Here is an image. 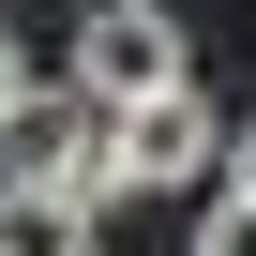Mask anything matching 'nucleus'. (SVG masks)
I'll return each mask as SVG.
<instances>
[{
    "mask_svg": "<svg viewBox=\"0 0 256 256\" xmlns=\"http://www.w3.org/2000/svg\"><path fill=\"white\" fill-rule=\"evenodd\" d=\"M226 181H241V196H256V120H241V136H226Z\"/></svg>",
    "mask_w": 256,
    "mask_h": 256,
    "instance_id": "7",
    "label": "nucleus"
},
{
    "mask_svg": "<svg viewBox=\"0 0 256 256\" xmlns=\"http://www.w3.org/2000/svg\"><path fill=\"white\" fill-rule=\"evenodd\" d=\"M106 196H60V181H0V256H106L90 226Z\"/></svg>",
    "mask_w": 256,
    "mask_h": 256,
    "instance_id": "4",
    "label": "nucleus"
},
{
    "mask_svg": "<svg viewBox=\"0 0 256 256\" xmlns=\"http://www.w3.org/2000/svg\"><path fill=\"white\" fill-rule=\"evenodd\" d=\"M226 166V106L181 76V90H151V106H120V196H196Z\"/></svg>",
    "mask_w": 256,
    "mask_h": 256,
    "instance_id": "2",
    "label": "nucleus"
},
{
    "mask_svg": "<svg viewBox=\"0 0 256 256\" xmlns=\"http://www.w3.org/2000/svg\"><path fill=\"white\" fill-rule=\"evenodd\" d=\"M90 106H151V90H181L196 60H181V16H166V0H106V16L76 30V60H60Z\"/></svg>",
    "mask_w": 256,
    "mask_h": 256,
    "instance_id": "3",
    "label": "nucleus"
},
{
    "mask_svg": "<svg viewBox=\"0 0 256 256\" xmlns=\"http://www.w3.org/2000/svg\"><path fill=\"white\" fill-rule=\"evenodd\" d=\"M16 90H30V46H16V30H0V106H16Z\"/></svg>",
    "mask_w": 256,
    "mask_h": 256,
    "instance_id": "6",
    "label": "nucleus"
},
{
    "mask_svg": "<svg viewBox=\"0 0 256 256\" xmlns=\"http://www.w3.org/2000/svg\"><path fill=\"white\" fill-rule=\"evenodd\" d=\"M196 256H256V196H241V181H226V196L196 211Z\"/></svg>",
    "mask_w": 256,
    "mask_h": 256,
    "instance_id": "5",
    "label": "nucleus"
},
{
    "mask_svg": "<svg viewBox=\"0 0 256 256\" xmlns=\"http://www.w3.org/2000/svg\"><path fill=\"white\" fill-rule=\"evenodd\" d=\"M0 181H60V196H120V106H90L76 76H30L0 106Z\"/></svg>",
    "mask_w": 256,
    "mask_h": 256,
    "instance_id": "1",
    "label": "nucleus"
}]
</instances>
